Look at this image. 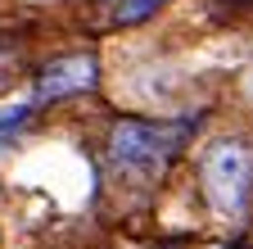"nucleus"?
Returning <instances> with one entry per match:
<instances>
[{"instance_id": "f257e3e1", "label": "nucleus", "mask_w": 253, "mask_h": 249, "mask_svg": "<svg viewBox=\"0 0 253 249\" xmlns=\"http://www.w3.org/2000/svg\"><path fill=\"white\" fill-rule=\"evenodd\" d=\"M190 132H195V122H118L113 141H109V154H113V163L122 172L149 177L181 149V141Z\"/></svg>"}, {"instance_id": "f03ea898", "label": "nucleus", "mask_w": 253, "mask_h": 249, "mask_svg": "<svg viewBox=\"0 0 253 249\" xmlns=\"http://www.w3.org/2000/svg\"><path fill=\"white\" fill-rule=\"evenodd\" d=\"M249 186H253V154L240 141H217L204 154V191L208 204L226 217H240L249 208Z\"/></svg>"}, {"instance_id": "7ed1b4c3", "label": "nucleus", "mask_w": 253, "mask_h": 249, "mask_svg": "<svg viewBox=\"0 0 253 249\" xmlns=\"http://www.w3.org/2000/svg\"><path fill=\"white\" fill-rule=\"evenodd\" d=\"M95 86V59L90 54H68L50 64L37 82V100H59V96H77V91Z\"/></svg>"}, {"instance_id": "20e7f679", "label": "nucleus", "mask_w": 253, "mask_h": 249, "mask_svg": "<svg viewBox=\"0 0 253 249\" xmlns=\"http://www.w3.org/2000/svg\"><path fill=\"white\" fill-rule=\"evenodd\" d=\"M32 109H37V100H18V104H9V109H0V145H5V141H14V136L27 127Z\"/></svg>"}, {"instance_id": "39448f33", "label": "nucleus", "mask_w": 253, "mask_h": 249, "mask_svg": "<svg viewBox=\"0 0 253 249\" xmlns=\"http://www.w3.org/2000/svg\"><path fill=\"white\" fill-rule=\"evenodd\" d=\"M163 0H118V9H113V18L118 23H140V18H149Z\"/></svg>"}]
</instances>
